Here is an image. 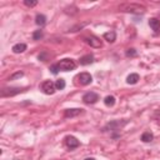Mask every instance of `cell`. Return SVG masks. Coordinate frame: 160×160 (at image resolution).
Listing matches in <instances>:
<instances>
[{"label":"cell","instance_id":"3957f363","mask_svg":"<svg viewBox=\"0 0 160 160\" xmlns=\"http://www.w3.org/2000/svg\"><path fill=\"white\" fill-rule=\"evenodd\" d=\"M40 89H42V91L44 93V94H46V95H53L55 93V90H56L55 83H53L51 80H46V82L42 83Z\"/></svg>","mask_w":160,"mask_h":160},{"label":"cell","instance_id":"5b68a950","mask_svg":"<svg viewBox=\"0 0 160 160\" xmlns=\"http://www.w3.org/2000/svg\"><path fill=\"white\" fill-rule=\"evenodd\" d=\"M98 100H99V95L94 91H89V93H86V94L83 95V101L85 104H94Z\"/></svg>","mask_w":160,"mask_h":160},{"label":"cell","instance_id":"ac0fdd59","mask_svg":"<svg viewBox=\"0 0 160 160\" xmlns=\"http://www.w3.org/2000/svg\"><path fill=\"white\" fill-rule=\"evenodd\" d=\"M104 104L106 106H114L115 105V98L111 96V95H108L105 99H104Z\"/></svg>","mask_w":160,"mask_h":160},{"label":"cell","instance_id":"5bb4252c","mask_svg":"<svg viewBox=\"0 0 160 160\" xmlns=\"http://www.w3.org/2000/svg\"><path fill=\"white\" fill-rule=\"evenodd\" d=\"M15 54H20V53H24L26 50V44H23V43H19V44H15L11 49Z\"/></svg>","mask_w":160,"mask_h":160},{"label":"cell","instance_id":"277c9868","mask_svg":"<svg viewBox=\"0 0 160 160\" xmlns=\"http://www.w3.org/2000/svg\"><path fill=\"white\" fill-rule=\"evenodd\" d=\"M126 124H128V120H114V122H110L108 125H106V126L104 128V130H108V129H110V130H113V131L120 130L123 126H125Z\"/></svg>","mask_w":160,"mask_h":160},{"label":"cell","instance_id":"d6986e66","mask_svg":"<svg viewBox=\"0 0 160 160\" xmlns=\"http://www.w3.org/2000/svg\"><path fill=\"white\" fill-rule=\"evenodd\" d=\"M65 80L64 79H59V80H56V83H55V88H56V90H63L64 88H65Z\"/></svg>","mask_w":160,"mask_h":160},{"label":"cell","instance_id":"7c38bea8","mask_svg":"<svg viewBox=\"0 0 160 160\" xmlns=\"http://www.w3.org/2000/svg\"><path fill=\"white\" fill-rule=\"evenodd\" d=\"M139 80H140L139 75H138L136 73H133V74H130V75L126 78V83L130 84V85H134V84H136V83L139 82Z\"/></svg>","mask_w":160,"mask_h":160},{"label":"cell","instance_id":"4fadbf2b","mask_svg":"<svg viewBox=\"0 0 160 160\" xmlns=\"http://www.w3.org/2000/svg\"><path fill=\"white\" fill-rule=\"evenodd\" d=\"M149 26L154 31H159V29H160V20H158L156 18H151L149 20Z\"/></svg>","mask_w":160,"mask_h":160},{"label":"cell","instance_id":"ba28073f","mask_svg":"<svg viewBox=\"0 0 160 160\" xmlns=\"http://www.w3.org/2000/svg\"><path fill=\"white\" fill-rule=\"evenodd\" d=\"M23 90L19 88H5L2 90V96H13V95H16L19 93H21Z\"/></svg>","mask_w":160,"mask_h":160},{"label":"cell","instance_id":"44dd1931","mask_svg":"<svg viewBox=\"0 0 160 160\" xmlns=\"http://www.w3.org/2000/svg\"><path fill=\"white\" fill-rule=\"evenodd\" d=\"M48 56H49V54H48V53L44 50L43 53H42V54H39V56H38V59L39 60H42V61H45L46 59H48Z\"/></svg>","mask_w":160,"mask_h":160},{"label":"cell","instance_id":"2e32d148","mask_svg":"<svg viewBox=\"0 0 160 160\" xmlns=\"http://www.w3.org/2000/svg\"><path fill=\"white\" fill-rule=\"evenodd\" d=\"M153 139H154V135H153L151 131H145V133H143L141 140H143L144 143H150Z\"/></svg>","mask_w":160,"mask_h":160},{"label":"cell","instance_id":"ffe728a7","mask_svg":"<svg viewBox=\"0 0 160 160\" xmlns=\"http://www.w3.org/2000/svg\"><path fill=\"white\" fill-rule=\"evenodd\" d=\"M43 38V30H36L34 34H33V39L34 40H40Z\"/></svg>","mask_w":160,"mask_h":160},{"label":"cell","instance_id":"d4e9b609","mask_svg":"<svg viewBox=\"0 0 160 160\" xmlns=\"http://www.w3.org/2000/svg\"><path fill=\"white\" fill-rule=\"evenodd\" d=\"M50 70H51V73L54 74V75H56L58 74V71H59V69H58V65L55 64V65H51L50 66Z\"/></svg>","mask_w":160,"mask_h":160},{"label":"cell","instance_id":"603a6c76","mask_svg":"<svg viewBox=\"0 0 160 160\" xmlns=\"http://www.w3.org/2000/svg\"><path fill=\"white\" fill-rule=\"evenodd\" d=\"M136 50L135 49H128L126 50V56H136Z\"/></svg>","mask_w":160,"mask_h":160},{"label":"cell","instance_id":"30bf717a","mask_svg":"<svg viewBox=\"0 0 160 160\" xmlns=\"http://www.w3.org/2000/svg\"><path fill=\"white\" fill-rule=\"evenodd\" d=\"M82 113H83L82 109H78V108H74V109H66V110L64 111V116H65V118H75V116L80 115Z\"/></svg>","mask_w":160,"mask_h":160},{"label":"cell","instance_id":"9c48e42d","mask_svg":"<svg viewBox=\"0 0 160 160\" xmlns=\"http://www.w3.org/2000/svg\"><path fill=\"white\" fill-rule=\"evenodd\" d=\"M65 143H66V145H68V148H70V149H75L80 145V141L75 136H71V135L65 138Z\"/></svg>","mask_w":160,"mask_h":160},{"label":"cell","instance_id":"52a82bcc","mask_svg":"<svg viewBox=\"0 0 160 160\" xmlns=\"http://www.w3.org/2000/svg\"><path fill=\"white\" fill-rule=\"evenodd\" d=\"M85 42L91 46V48H101L103 46V43L101 40L96 36H89V38H85Z\"/></svg>","mask_w":160,"mask_h":160},{"label":"cell","instance_id":"484cf974","mask_svg":"<svg viewBox=\"0 0 160 160\" xmlns=\"http://www.w3.org/2000/svg\"><path fill=\"white\" fill-rule=\"evenodd\" d=\"M153 118L156 119V120H160V110H155L154 114H153Z\"/></svg>","mask_w":160,"mask_h":160},{"label":"cell","instance_id":"7a4b0ae2","mask_svg":"<svg viewBox=\"0 0 160 160\" xmlns=\"http://www.w3.org/2000/svg\"><path fill=\"white\" fill-rule=\"evenodd\" d=\"M56 65H58V69L61 71H69V70H74L76 68V64L73 59H63Z\"/></svg>","mask_w":160,"mask_h":160},{"label":"cell","instance_id":"8992f818","mask_svg":"<svg viewBox=\"0 0 160 160\" xmlns=\"http://www.w3.org/2000/svg\"><path fill=\"white\" fill-rule=\"evenodd\" d=\"M76 79L79 80L80 85H89V84H91V82H93V76H91L89 73H82V74H79Z\"/></svg>","mask_w":160,"mask_h":160},{"label":"cell","instance_id":"cb8c5ba5","mask_svg":"<svg viewBox=\"0 0 160 160\" xmlns=\"http://www.w3.org/2000/svg\"><path fill=\"white\" fill-rule=\"evenodd\" d=\"M24 4H25L26 6H29V8H33V6H35V5L38 4V2H36V0H33V2H29V0H25Z\"/></svg>","mask_w":160,"mask_h":160},{"label":"cell","instance_id":"e0dca14e","mask_svg":"<svg viewBox=\"0 0 160 160\" xmlns=\"http://www.w3.org/2000/svg\"><path fill=\"white\" fill-rule=\"evenodd\" d=\"M35 23H36L39 26L45 25V23H46V16L43 15V14H38L36 18H35Z\"/></svg>","mask_w":160,"mask_h":160},{"label":"cell","instance_id":"6da1fadb","mask_svg":"<svg viewBox=\"0 0 160 160\" xmlns=\"http://www.w3.org/2000/svg\"><path fill=\"white\" fill-rule=\"evenodd\" d=\"M119 10H123L126 13H134V14H140V13H144L145 8L139 4H124V5L119 6Z\"/></svg>","mask_w":160,"mask_h":160},{"label":"cell","instance_id":"9a60e30c","mask_svg":"<svg viewBox=\"0 0 160 160\" xmlns=\"http://www.w3.org/2000/svg\"><path fill=\"white\" fill-rule=\"evenodd\" d=\"M103 38H104L108 43H114L115 39H116V34H115V31H108V33H105V34L103 35Z\"/></svg>","mask_w":160,"mask_h":160},{"label":"cell","instance_id":"4316f807","mask_svg":"<svg viewBox=\"0 0 160 160\" xmlns=\"http://www.w3.org/2000/svg\"><path fill=\"white\" fill-rule=\"evenodd\" d=\"M84 160H95L94 158H86V159H84Z\"/></svg>","mask_w":160,"mask_h":160},{"label":"cell","instance_id":"8fae6325","mask_svg":"<svg viewBox=\"0 0 160 160\" xmlns=\"http://www.w3.org/2000/svg\"><path fill=\"white\" fill-rule=\"evenodd\" d=\"M93 61H94V56H93V54H86V55H84V56H82L79 59L80 65H89Z\"/></svg>","mask_w":160,"mask_h":160},{"label":"cell","instance_id":"7402d4cb","mask_svg":"<svg viewBox=\"0 0 160 160\" xmlns=\"http://www.w3.org/2000/svg\"><path fill=\"white\" fill-rule=\"evenodd\" d=\"M24 75V73L23 71H18V73H15V74H13L10 78H9V80H15V79H19V78H21Z\"/></svg>","mask_w":160,"mask_h":160}]
</instances>
